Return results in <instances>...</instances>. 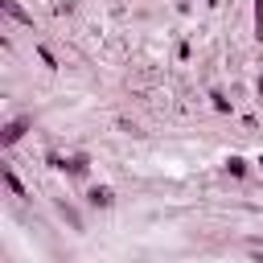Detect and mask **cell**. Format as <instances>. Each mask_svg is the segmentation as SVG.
<instances>
[{
	"instance_id": "obj_1",
	"label": "cell",
	"mask_w": 263,
	"mask_h": 263,
	"mask_svg": "<svg viewBox=\"0 0 263 263\" xmlns=\"http://www.w3.org/2000/svg\"><path fill=\"white\" fill-rule=\"evenodd\" d=\"M91 201H95V206H111V189H91Z\"/></svg>"
},
{
	"instance_id": "obj_2",
	"label": "cell",
	"mask_w": 263,
	"mask_h": 263,
	"mask_svg": "<svg viewBox=\"0 0 263 263\" xmlns=\"http://www.w3.org/2000/svg\"><path fill=\"white\" fill-rule=\"evenodd\" d=\"M259 165H263V161H259Z\"/></svg>"
}]
</instances>
